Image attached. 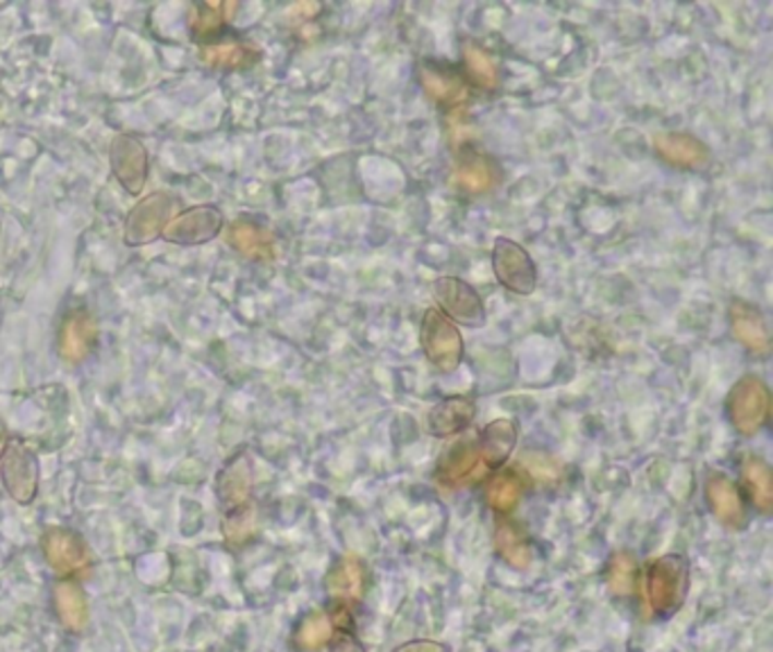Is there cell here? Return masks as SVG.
I'll return each mask as SVG.
<instances>
[{
	"label": "cell",
	"instance_id": "e575fe53",
	"mask_svg": "<svg viewBox=\"0 0 773 652\" xmlns=\"http://www.w3.org/2000/svg\"><path fill=\"white\" fill-rule=\"evenodd\" d=\"M395 652H449V648L438 641H411L399 645Z\"/></svg>",
	"mask_w": 773,
	"mask_h": 652
},
{
	"label": "cell",
	"instance_id": "6da1fadb",
	"mask_svg": "<svg viewBox=\"0 0 773 652\" xmlns=\"http://www.w3.org/2000/svg\"><path fill=\"white\" fill-rule=\"evenodd\" d=\"M690 589V565L680 555H665L651 562L647 573V591L651 609L661 616H674L687 596Z\"/></svg>",
	"mask_w": 773,
	"mask_h": 652
},
{
	"label": "cell",
	"instance_id": "7402d4cb",
	"mask_svg": "<svg viewBox=\"0 0 773 652\" xmlns=\"http://www.w3.org/2000/svg\"><path fill=\"white\" fill-rule=\"evenodd\" d=\"M55 609L60 616L62 624L71 632L84 630L89 620V609H87V599H84L82 589L73 580H62L55 587Z\"/></svg>",
	"mask_w": 773,
	"mask_h": 652
},
{
	"label": "cell",
	"instance_id": "3957f363",
	"mask_svg": "<svg viewBox=\"0 0 773 652\" xmlns=\"http://www.w3.org/2000/svg\"><path fill=\"white\" fill-rule=\"evenodd\" d=\"M422 349L428 363L440 372H454L463 359V340L456 326L436 309L422 317Z\"/></svg>",
	"mask_w": 773,
	"mask_h": 652
},
{
	"label": "cell",
	"instance_id": "9a60e30c",
	"mask_svg": "<svg viewBox=\"0 0 773 652\" xmlns=\"http://www.w3.org/2000/svg\"><path fill=\"white\" fill-rule=\"evenodd\" d=\"M655 153L665 164L676 168H699L708 161L705 145L690 134H661L655 136Z\"/></svg>",
	"mask_w": 773,
	"mask_h": 652
},
{
	"label": "cell",
	"instance_id": "52a82bcc",
	"mask_svg": "<svg viewBox=\"0 0 773 652\" xmlns=\"http://www.w3.org/2000/svg\"><path fill=\"white\" fill-rule=\"evenodd\" d=\"M434 298L440 304V309L456 322L472 326V329L483 326L485 309L476 290L470 283L456 277H440L434 283Z\"/></svg>",
	"mask_w": 773,
	"mask_h": 652
},
{
	"label": "cell",
	"instance_id": "484cf974",
	"mask_svg": "<svg viewBox=\"0 0 773 652\" xmlns=\"http://www.w3.org/2000/svg\"><path fill=\"white\" fill-rule=\"evenodd\" d=\"M495 544H497V553L515 569H524L533 557L529 540L515 523H506V521L499 523L495 532Z\"/></svg>",
	"mask_w": 773,
	"mask_h": 652
},
{
	"label": "cell",
	"instance_id": "e0dca14e",
	"mask_svg": "<svg viewBox=\"0 0 773 652\" xmlns=\"http://www.w3.org/2000/svg\"><path fill=\"white\" fill-rule=\"evenodd\" d=\"M227 243L252 261L275 258V236L268 229L247 220H239L229 227Z\"/></svg>",
	"mask_w": 773,
	"mask_h": 652
},
{
	"label": "cell",
	"instance_id": "d4e9b609",
	"mask_svg": "<svg viewBox=\"0 0 773 652\" xmlns=\"http://www.w3.org/2000/svg\"><path fill=\"white\" fill-rule=\"evenodd\" d=\"M237 12V3H225V5H212L203 3L195 5L191 12V35L195 41H207L214 35H218L222 25L232 19Z\"/></svg>",
	"mask_w": 773,
	"mask_h": 652
},
{
	"label": "cell",
	"instance_id": "cb8c5ba5",
	"mask_svg": "<svg viewBox=\"0 0 773 652\" xmlns=\"http://www.w3.org/2000/svg\"><path fill=\"white\" fill-rule=\"evenodd\" d=\"M420 82L424 86L426 96H432L438 105L445 107H456L463 105L468 100V88L466 84L451 73H445L434 67H424L420 71Z\"/></svg>",
	"mask_w": 773,
	"mask_h": 652
},
{
	"label": "cell",
	"instance_id": "30bf717a",
	"mask_svg": "<svg viewBox=\"0 0 773 652\" xmlns=\"http://www.w3.org/2000/svg\"><path fill=\"white\" fill-rule=\"evenodd\" d=\"M44 553L48 565L64 580L89 567V553L84 542L71 530L52 528L44 535Z\"/></svg>",
	"mask_w": 773,
	"mask_h": 652
},
{
	"label": "cell",
	"instance_id": "9c48e42d",
	"mask_svg": "<svg viewBox=\"0 0 773 652\" xmlns=\"http://www.w3.org/2000/svg\"><path fill=\"white\" fill-rule=\"evenodd\" d=\"M109 161H111V172L117 180L121 182V186L132 193L138 195L146 186L148 180V153L146 147L141 145V141H136L134 136H117L111 143V153H109Z\"/></svg>",
	"mask_w": 773,
	"mask_h": 652
},
{
	"label": "cell",
	"instance_id": "f546056e",
	"mask_svg": "<svg viewBox=\"0 0 773 652\" xmlns=\"http://www.w3.org/2000/svg\"><path fill=\"white\" fill-rule=\"evenodd\" d=\"M522 496V483L515 473H499V476L485 490V498H488L491 508L497 512H510Z\"/></svg>",
	"mask_w": 773,
	"mask_h": 652
},
{
	"label": "cell",
	"instance_id": "836d02e7",
	"mask_svg": "<svg viewBox=\"0 0 773 652\" xmlns=\"http://www.w3.org/2000/svg\"><path fill=\"white\" fill-rule=\"evenodd\" d=\"M329 652H365V650L354 635H350L346 630H338L329 639Z\"/></svg>",
	"mask_w": 773,
	"mask_h": 652
},
{
	"label": "cell",
	"instance_id": "603a6c76",
	"mask_svg": "<svg viewBox=\"0 0 773 652\" xmlns=\"http://www.w3.org/2000/svg\"><path fill=\"white\" fill-rule=\"evenodd\" d=\"M741 483L747 487L753 506L760 512H769L773 506V481L769 464L758 456H747L741 462Z\"/></svg>",
	"mask_w": 773,
	"mask_h": 652
},
{
	"label": "cell",
	"instance_id": "ffe728a7",
	"mask_svg": "<svg viewBox=\"0 0 773 652\" xmlns=\"http://www.w3.org/2000/svg\"><path fill=\"white\" fill-rule=\"evenodd\" d=\"M259 48L250 44H216L200 50V59L214 71H243L259 62Z\"/></svg>",
	"mask_w": 773,
	"mask_h": 652
},
{
	"label": "cell",
	"instance_id": "f1b7e54d",
	"mask_svg": "<svg viewBox=\"0 0 773 652\" xmlns=\"http://www.w3.org/2000/svg\"><path fill=\"white\" fill-rule=\"evenodd\" d=\"M463 59H466V69L472 77V82L481 88H497L499 84V73L493 59L485 55L479 46L474 44H466L463 48Z\"/></svg>",
	"mask_w": 773,
	"mask_h": 652
},
{
	"label": "cell",
	"instance_id": "d6986e66",
	"mask_svg": "<svg viewBox=\"0 0 773 652\" xmlns=\"http://www.w3.org/2000/svg\"><path fill=\"white\" fill-rule=\"evenodd\" d=\"M518 442V426L510 420L491 422L481 433V462L485 467H502Z\"/></svg>",
	"mask_w": 773,
	"mask_h": 652
},
{
	"label": "cell",
	"instance_id": "8992f818",
	"mask_svg": "<svg viewBox=\"0 0 773 652\" xmlns=\"http://www.w3.org/2000/svg\"><path fill=\"white\" fill-rule=\"evenodd\" d=\"M497 281L515 294H531L538 286V270L529 252L515 241L499 239L493 250Z\"/></svg>",
	"mask_w": 773,
	"mask_h": 652
},
{
	"label": "cell",
	"instance_id": "ba28073f",
	"mask_svg": "<svg viewBox=\"0 0 773 652\" xmlns=\"http://www.w3.org/2000/svg\"><path fill=\"white\" fill-rule=\"evenodd\" d=\"M222 229V214L216 209V206H193V209L176 216L170 220L161 236L170 243L178 245H200L207 243L220 233Z\"/></svg>",
	"mask_w": 773,
	"mask_h": 652
},
{
	"label": "cell",
	"instance_id": "277c9868",
	"mask_svg": "<svg viewBox=\"0 0 773 652\" xmlns=\"http://www.w3.org/2000/svg\"><path fill=\"white\" fill-rule=\"evenodd\" d=\"M0 481H3L8 494L21 506H31L37 496L39 462L16 439L8 444L3 458H0Z\"/></svg>",
	"mask_w": 773,
	"mask_h": 652
},
{
	"label": "cell",
	"instance_id": "5b68a950",
	"mask_svg": "<svg viewBox=\"0 0 773 652\" xmlns=\"http://www.w3.org/2000/svg\"><path fill=\"white\" fill-rule=\"evenodd\" d=\"M178 200L166 193H153L148 200L138 202L128 216L125 225V243L128 245H146L155 241L164 231V227L176 218Z\"/></svg>",
	"mask_w": 773,
	"mask_h": 652
},
{
	"label": "cell",
	"instance_id": "5bb4252c",
	"mask_svg": "<svg viewBox=\"0 0 773 652\" xmlns=\"http://www.w3.org/2000/svg\"><path fill=\"white\" fill-rule=\"evenodd\" d=\"M474 403L468 397H447L436 403L426 418V431L436 437L461 433L474 420Z\"/></svg>",
	"mask_w": 773,
	"mask_h": 652
},
{
	"label": "cell",
	"instance_id": "7c38bea8",
	"mask_svg": "<svg viewBox=\"0 0 773 652\" xmlns=\"http://www.w3.org/2000/svg\"><path fill=\"white\" fill-rule=\"evenodd\" d=\"M96 340H98V329L94 317L84 309H80L64 319L60 329V342L57 345H60L62 359L75 365L82 363L94 351Z\"/></svg>",
	"mask_w": 773,
	"mask_h": 652
},
{
	"label": "cell",
	"instance_id": "4dcf8cb0",
	"mask_svg": "<svg viewBox=\"0 0 773 652\" xmlns=\"http://www.w3.org/2000/svg\"><path fill=\"white\" fill-rule=\"evenodd\" d=\"M636 580H638V569L633 557L628 553H617L611 559V567H608V589L615 596H628L633 594Z\"/></svg>",
	"mask_w": 773,
	"mask_h": 652
},
{
	"label": "cell",
	"instance_id": "83f0119b",
	"mask_svg": "<svg viewBox=\"0 0 773 652\" xmlns=\"http://www.w3.org/2000/svg\"><path fill=\"white\" fill-rule=\"evenodd\" d=\"M495 182V172L491 164L483 159H466L456 168V184L468 193H485Z\"/></svg>",
	"mask_w": 773,
	"mask_h": 652
},
{
	"label": "cell",
	"instance_id": "d590c367",
	"mask_svg": "<svg viewBox=\"0 0 773 652\" xmlns=\"http://www.w3.org/2000/svg\"><path fill=\"white\" fill-rule=\"evenodd\" d=\"M8 444H10V433H8V426L3 424V420H0V458H3Z\"/></svg>",
	"mask_w": 773,
	"mask_h": 652
},
{
	"label": "cell",
	"instance_id": "4fadbf2b",
	"mask_svg": "<svg viewBox=\"0 0 773 652\" xmlns=\"http://www.w3.org/2000/svg\"><path fill=\"white\" fill-rule=\"evenodd\" d=\"M705 500L712 515L724 526L741 528L747 523V508H744L741 494L737 485L728 476H724V473H712L705 481Z\"/></svg>",
	"mask_w": 773,
	"mask_h": 652
},
{
	"label": "cell",
	"instance_id": "1f68e13d",
	"mask_svg": "<svg viewBox=\"0 0 773 652\" xmlns=\"http://www.w3.org/2000/svg\"><path fill=\"white\" fill-rule=\"evenodd\" d=\"M225 538L229 544H243L247 542L252 535H254V510H243V512H237V515H227L225 517Z\"/></svg>",
	"mask_w": 773,
	"mask_h": 652
},
{
	"label": "cell",
	"instance_id": "ac0fdd59",
	"mask_svg": "<svg viewBox=\"0 0 773 652\" xmlns=\"http://www.w3.org/2000/svg\"><path fill=\"white\" fill-rule=\"evenodd\" d=\"M365 584V573L359 559H340L334 565V569L327 576V594L338 607H342L350 601L361 599Z\"/></svg>",
	"mask_w": 773,
	"mask_h": 652
},
{
	"label": "cell",
	"instance_id": "44dd1931",
	"mask_svg": "<svg viewBox=\"0 0 773 652\" xmlns=\"http://www.w3.org/2000/svg\"><path fill=\"white\" fill-rule=\"evenodd\" d=\"M481 456L470 442H461L440 460L438 479L445 485H463L479 476Z\"/></svg>",
	"mask_w": 773,
	"mask_h": 652
},
{
	"label": "cell",
	"instance_id": "7a4b0ae2",
	"mask_svg": "<svg viewBox=\"0 0 773 652\" xmlns=\"http://www.w3.org/2000/svg\"><path fill=\"white\" fill-rule=\"evenodd\" d=\"M771 395L758 376H744L728 397V418L737 433L753 437L769 420Z\"/></svg>",
	"mask_w": 773,
	"mask_h": 652
},
{
	"label": "cell",
	"instance_id": "8fae6325",
	"mask_svg": "<svg viewBox=\"0 0 773 652\" xmlns=\"http://www.w3.org/2000/svg\"><path fill=\"white\" fill-rule=\"evenodd\" d=\"M252 496V464L245 454L234 456L218 476V500L225 517L250 510Z\"/></svg>",
	"mask_w": 773,
	"mask_h": 652
},
{
	"label": "cell",
	"instance_id": "4316f807",
	"mask_svg": "<svg viewBox=\"0 0 773 652\" xmlns=\"http://www.w3.org/2000/svg\"><path fill=\"white\" fill-rule=\"evenodd\" d=\"M331 637H334L331 616L309 614L306 618H302V624L295 630V645L300 650H318L325 643H329Z\"/></svg>",
	"mask_w": 773,
	"mask_h": 652
},
{
	"label": "cell",
	"instance_id": "d6a6232c",
	"mask_svg": "<svg viewBox=\"0 0 773 652\" xmlns=\"http://www.w3.org/2000/svg\"><path fill=\"white\" fill-rule=\"evenodd\" d=\"M527 469L542 483H554L560 476V464L545 454H529L524 458Z\"/></svg>",
	"mask_w": 773,
	"mask_h": 652
},
{
	"label": "cell",
	"instance_id": "2e32d148",
	"mask_svg": "<svg viewBox=\"0 0 773 652\" xmlns=\"http://www.w3.org/2000/svg\"><path fill=\"white\" fill-rule=\"evenodd\" d=\"M730 329L735 340L749 351L760 355L769 351V329L758 309L744 302H735L730 306Z\"/></svg>",
	"mask_w": 773,
	"mask_h": 652
}]
</instances>
